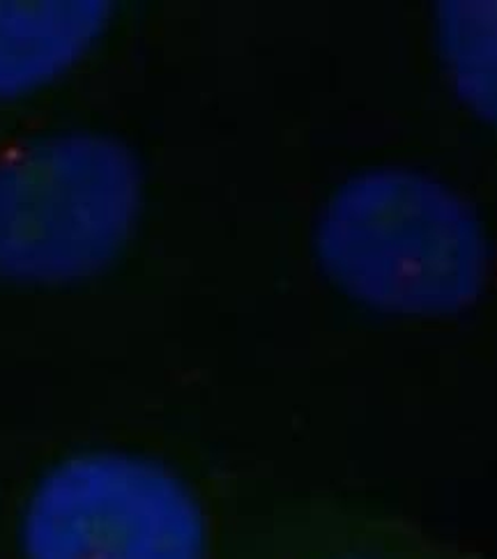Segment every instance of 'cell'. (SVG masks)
Masks as SVG:
<instances>
[{
    "instance_id": "obj_3",
    "label": "cell",
    "mask_w": 497,
    "mask_h": 559,
    "mask_svg": "<svg viewBox=\"0 0 497 559\" xmlns=\"http://www.w3.org/2000/svg\"><path fill=\"white\" fill-rule=\"evenodd\" d=\"M28 559H210L205 515L164 467L120 454L60 463L26 511Z\"/></svg>"
},
{
    "instance_id": "obj_2",
    "label": "cell",
    "mask_w": 497,
    "mask_h": 559,
    "mask_svg": "<svg viewBox=\"0 0 497 559\" xmlns=\"http://www.w3.org/2000/svg\"><path fill=\"white\" fill-rule=\"evenodd\" d=\"M139 170L102 136L42 141L0 162V276L64 282L109 265L134 228Z\"/></svg>"
},
{
    "instance_id": "obj_4",
    "label": "cell",
    "mask_w": 497,
    "mask_h": 559,
    "mask_svg": "<svg viewBox=\"0 0 497 559\" xmlns=\"http://www.w3.org/2000/svg\"><path fill=\"white\" fill-rule=\"evenodd\" d=\"M230 559H480L399 515L334 502L274 513Z\"/></svg>"
},
{
    "instance_id": "obj_6",
    "label": "cell",
    "mask_w": 497,
    "mask_h": 559,
    "mask_svg": "<svg viewBox=\"0 0 497 559\" xmlns=\"http://www.w3.org/2000/svg\"><path fill=\"white\" fill-rule=\"evenodd\" d=\"M442 51L461 95L497 122V3H447Z\"/></svg>"
},
{
    "instance_id": "obj_5",
    "label": "cell",
    "mask_w": 497,
    "mask_h": 559,
    "mask_svg": "<svg viewBox=\"0 0 497 559\" xmlns=\"http://www.w3.org/2000/svg\"><path fill=\"white\" fill-rule=\"evenodd\" d=\"M109 5L99 0H0V97L54 79L91 47Z\"/></svg>"
},
{
    "instance_id": "obj_1",
    "label": "cell",
    "mask_w": 497,
    "mask_h": 559,
    "mask_svg": "<svg viewBox=\"0 0 497 559\" xmlns=\"http://www.w3.org/2000/svg\"><path fill=\"white\" fill-rule=\"evenodd\" d=\"M318 255L345 293L387 313L461 311L484 282L472 210L415 170H378L343 185L320 222Z\"/></svg>"
}]
</instances>
